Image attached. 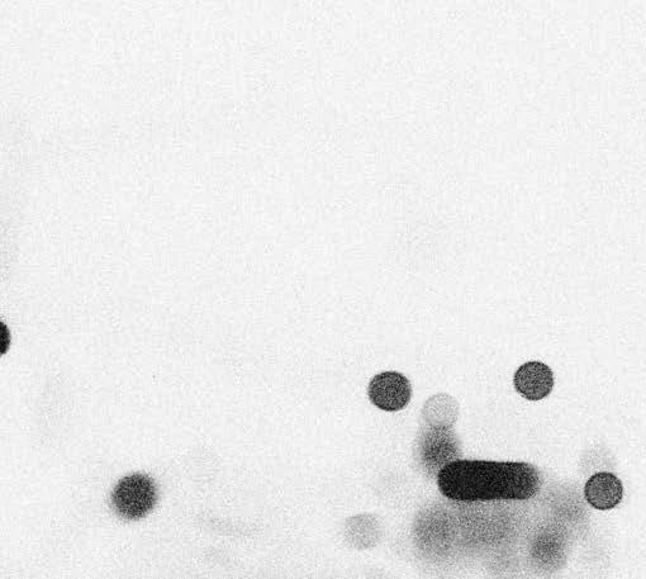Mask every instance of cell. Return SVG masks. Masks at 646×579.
<instances>
[{"instance_id":"1","label":"cell","mask_w":646,"mask_h":579,"mask_svg":"<svg viewBox=\"0 0 646 579\" xmlns=\"http://www.w3.org/2000/svg\"><path fill=\"white\" fill-rule=\"evenodd\" d=\"M540 474L521 462L455 460L437 474V486L454 501L529 500L538 493Z\"/></svg>"},{"instance_id":"4","label":"cell","mask_w":646,"mask_h":579,"mask_svg":"<svg viewBox=\"0 0 646 579\" xmlns=\"http://www.w3.org/2000/svg\"><path fill=\"white\" fill-rule=\"evenodd\" d=\"M515 387L526 400L540 401L553 391L554 376L548 365L530 362L521 365L515 374Z\"/></svg>"},{"instance_id":"2","label":"cell","mask_w":646,"mask_h":579,"mask_svg":"<svg viewBox=\"0 0 646 579\" xmlns=\"http://www.w3.org/2000/svg\"><path fill=\"white\" fill-rule=\"evenodd\" d=\"M158 490L154 481L145 474L122 478L112 492V505L117 514L127 520H139L154 509Z\"/></svg>"},{"instance_id":"3","label":"cell","mask_w":646,"mask_h":579,"mask_svg":"<svg viewBox=\"0 0 646 579\" xmlns=\"http://www.w3.org/2000/svg\"><path fill=\"white\" fill-rule=\"evenodd\" d=\"M369 398L380 410L394 412L402 410L411 400V383L401 373L378 374L369 384Z\"/></svg>"},{"instance_id":"5","label":"cell","mask_w":646,"mask_h":579,"mask_svg":"<svg viewBox=\"0 0 646 579\" xmlns=\"http://www.w3.org/2000/svg\"><path fill=\"white\" fill-rule=\"evenodd\" d=\"M422 459L429 469L440 471L446 464L458 460V448L454 436L443 427H432L422 439Z\"/></svg>"},{"instance_id":"6","label":"cell","mask_w":646,"mask_h":579,"mask_svg":"<svg viewBox=\"0 0 646 579\" xmlns=\"http://www.w3.org/2000/svg\"><path fill=\"white\" fill-rule=\"evenodd\" d=\"M584 497L597 510L615 509L624 497V487L615 474L601 472L593 474L584 487Z\"/></svg>"}]
</instances>
